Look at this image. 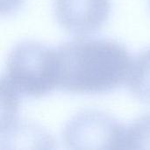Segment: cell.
Instances as JSON below:
<instances>
[{"label":"cell","mask_w":150,"mask_h":150,"mask_svg":"<svg viewBox=\"0 0 150 150\" xmlns=\"http://www.w3.org/2000/svg\"><path fill=\"white\" fill-rule=\"evenodd\" d=\"M58 88L79 94L106 93L127 81L132 58L119 42L79 38L55 47Z\"/></svg>","instance_id":"6da1fadb"},{"label":"cell","mask_w":150,"mask_h":150,"mask_svg":"<svg viewBox=\"0 0 150 150\" xmlns=\"http://www.w3.org/2000/svg\"><path fill=\"white\" fill-rule=\"evenodd\" d=\"M58 83L55 48L29 40L11 51L1 85L19 98H40L58 88Z\"/></svg>","instance_id":"7a4b0ae2"},{"label":"cell","mask_w":150,"mask_h":150,"mask_svg":"<svg viewBox=\"0 0 150 150\" xmlns=\"http://www.w3.org/2000/svg\"><path fill=\"white\" fill-rule=\"evenodd\" d=\"M125 126L101 112H83L66 126L63 137L69 148L121 149Z\"/></svg>","instance_id":"3957f363"},{"label":"cell","mask_w":150,"mask_h":150,"mask_svg":"<svg viewBox=\"0 0 150 150\" xmlns=\"http://www.w3.org/2000/svg\"><path fill=\"white\" fill-rule=\"evenodd\" d=\"M110 0H55L54 14L59 25L75 35L98 31L108 20Z\"/></svg>","instance_id":"277c9868"},{"label":"cell","mask_w":150,"mask_h":150,"mask_svg":"<svg viewBox=\"0 0 150 150\" xmlns=\"http://www.w3.org/2000/svg\"><path fill=\"white\" fill-rule=\"evenodd\" d=\"M127 83L135 98L150 103V47L140 53L132 62Z\"/></svg>","instance_id":"5b68a950"},{"label":"cell","mask_w":150,"mask_h":150,"mask_svg":"<svg viewBox=\"0 0 150 150\" xmlns=\"http://www.w3.org/2000/svg\"><path fill=\"white\" fill-rule=\"evenodd\" d=\"M150 114L143 116L128 126H125L121 149L149 148Z\"/></svg>","instance_id":"8992f818"},{"label":"cell","mask_w":150,"mask_h":150,"mask_svg":"<svg viewBox=\"0 0 150 150\" xmlns=\"http://www.w3.org/2000/svg\"><path fill=\"white\" fill-rule=\"evenodd\" d=\"M23 0H3L2 1V13L9 14L10 12L15 11Z\"/></svg>","instance_id":"52a82bcc"}]
</instances>
